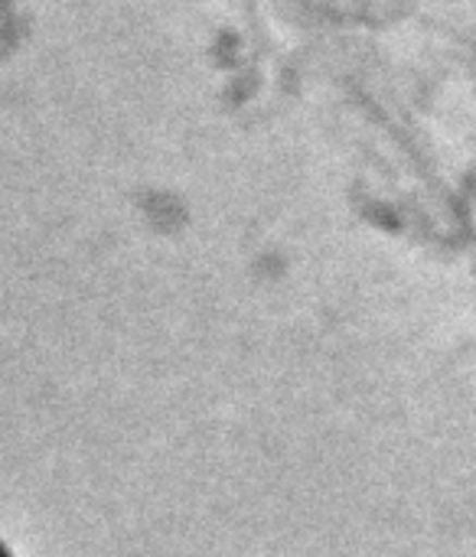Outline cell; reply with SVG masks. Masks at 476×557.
Segmentation results:
<instances>
[{"label": "cell", "mask_w": 476, "mask_h": 557, "mask_svg": "<svg viewBox=\"0 0 476 557\" xmlns=\"http://www.w3.org/2000/svg\"><path fill=\"white\" fill-rule=\"evenodd\" d=\"M0 557H10V555H7V552H3V548H0Z\"/></svg>", "instance_id": "obj_1"}]
</instances>
